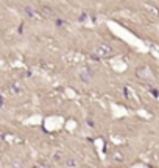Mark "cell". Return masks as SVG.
Wrapping results in <instances>:
<instances>
[{"label": "cell", "mask_w": 159, "mask_h": 168, "mask_svg": "<svg viewBox=\"0 0 159 168\" xmlns=\"http://www.w3.org/2000/svg\"><path fill=\"white\" fill-rule=\"evenodd\" d=\"M114 53L112 47L108 45V44H98L95 47V54H94V59H98V58H108Z\"/></svg>", "instance_id": "obj_1"}, {"label": "cell", "mask_w": 159, "mask_h": 168, "mask_svg": "<svg viewBox=\"0 0 159 168\" xmlns=\"http://www.w3.org/2000/svg\"><path fill=\"white\" fill-rule=\"evenodd\" d=\"M65 166H77V162L72 160V159H69V160L65 162Z\"/></svg>", "instance_id": "obj_2"}, {"label": "cell", "mask_w": 159, "mask_h": 168, "mask_svg": "<svg viewBox=\"0 0 159 168\" xmlns=\"http://www.w3.org/2000/svg\"><path fill=\"white\" fill-rule=\"evenodd\" d=\"M25 13H27L28 16H33V14H34V11L31 9V6H27V8H25Z\"/></svg>", "instance_id": "obj_3"}, {"label": "cell", "mask_w": 159, "mask_h": 168, "mask_svg": "<svg viewBox=\"0 0 159 168\" xmlns=\"http://www.w3.org/2000/svg\"><path fill=\"white\" fill-rule=\"evenodd\" d=\"M56 25H64V20H61V19H58V20H56Z\"/></svg>", "instance_id": "obj_4"}, {"label": "cell", "mask_w": 159, "mask_h": 168, "mask_svg": "<svg viewBox=\"0 0 159 168\" xmlns=\"http://www.w3.org/2000/svg\"><path fill=\"white\" fill-rule=\"evenodd\" d=\"M3 104V98H2V95H0V106Z\"/></svg>", "instance_id": "obj_5"}]
</instances>
